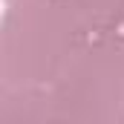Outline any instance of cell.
Returning <instances> with one entry per match:
<instances>
[{"instance_id":"obj_1","label":"cell","mask_w":124,"mask_h":124,"mask_svg":"<svg viewBox=\"0 0 124 124\" xmlns=\"http://www.w3.org/2000/svg\"><path fill=\"white\" fill-rule=\"evenodd\" d=\"M124 124V43H84L43 93H0V124Z\"/></svg>"},{"instance_id":"obj_2","label":"cell","mask_w":124,"mask_h":124,"mask_svg":"<svg viewBox=\"0 0 124 124\" xmlns=\"http://www.w3.org/2000/svg\"><path fill=\"white\" fill-rule=\"evenodd\" d=\"M75 0H20L3 26L0 93H43L84 46Z\"/></svg>"},{"instance_id":"obj_3","label":"cell","mask_w":124,"mask_h":124,"mask_svg":"<svg viewBox=\"0 0 124 124\" xmlns=\"http://www.w3.org/2000/svg\"><path fill=\"white\" fill-rule=\"evenodd\" d=\"M75 3H78V12L87 29L98 35L113 32L124 17V0H75Z\"/></svg>"}]
</instances>
